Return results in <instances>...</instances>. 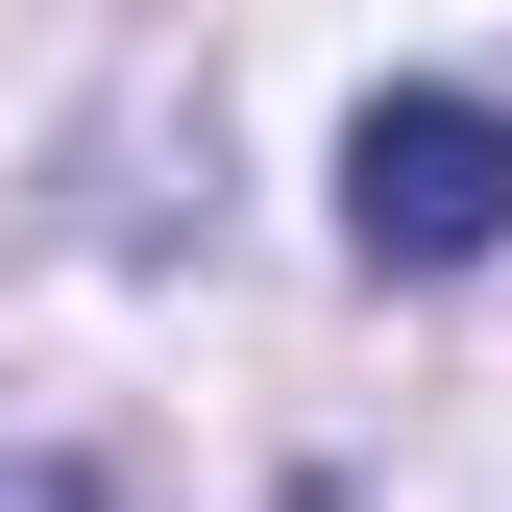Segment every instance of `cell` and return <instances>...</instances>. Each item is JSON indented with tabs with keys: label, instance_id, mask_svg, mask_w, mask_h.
<instances>
[{
	"label": "cell",
	"instance_id": "obj_2",
	"mask_svg": "<svg viewBox=\"0 0 512 512\" xmlns=\"http://www.w3.org/2000/svg\"><path fill=\"white\" fill-rule=\"evenodd\" d=\"M0 512H98V488H74V464H0Z\"/></svg>",
	"mask_w": 512,
	"mask_h": 512
},
{
	"label": "cell",
	"instance_id": "obj_1",
	"mask_svg": "<svg viewBox=\"0 0 512 512\" xmlns=\"http://www.w3.org/2000/svg\"><path fill=\"white\" fill-rule=\"evenodd\" d=\"M342 244L366 269H488L512 244V98H366L342 122Z\"/></svg>",
	"mask_w": 512,
	"mask_h": 512
}]
</instances>
